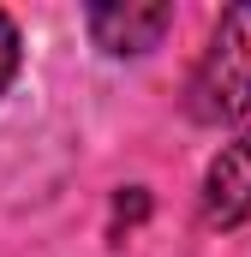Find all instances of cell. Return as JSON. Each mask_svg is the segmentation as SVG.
Here are the masks:
<instances>
[{"instance_id": "cell-1", "label": "cell", "mask_w": 251, "mask_h": 257, "mask_svg": "<svg viewBox=\"0 0 251 257\" xmlns=\"http://www.w3.org/2000/svg\"><path fill=\"white\" fill-rule=\"evenodd\" d=\"M186 114L197 126H233L251 114V0L215 18L209 48L186 84Z\"/></svg>"}, {"instance_id": "cell-2", "label": "cell", "mask_w": 251, "mask_h": 257, "mask_svg": "<svg viewBox=\"0 0 251 257\" xmlns=\"http://www.w3.org/2000/svg\"><path fill=\"white\" fill-rule=\"evenodd\" d=\"M84 24H90L96 48H108V54H150L174 30V6H162V0H102V6L84 12Z\"/></svg>"}, {"instance_id": "cell-3", "label": "cell", "mask_w": 251, "mask_h": 257, "mask_svg": "<svg viewBox=\"0 0 251 257\" xmlns=\"http://www.w3.org/2000/svg\"><path fill=\"white\" fill-rule=\"evenodd\" d=\"M203 221L209 227H239L251 221V132H239L203 174Z\"/></svg>"}, {"instance_id": "cell-4", "label": "cell", "mask_w": 251, "mask_h": 257, "mask_svg": "<svg viewBox=\"0 0 251 257\" xmlns=\"http://www.w3.org/2000/svg\"><path fill=\"white\" fill-rule=\"evenodd\" d=\"M12 72H18V24L0 12V90L12 84Z\"/></svg>"}]
</instances>
